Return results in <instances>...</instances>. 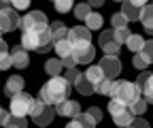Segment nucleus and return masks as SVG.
Returning a JSON list of instances; mask_svg holds the SVG:
<instances>
[{
    "mask_svg": "<svg viewBox=\"0 0 153 128\" xmlns=\"http://www.w3.org/2000/svg\"><path fill=\"white\" fill-rule=\"evenodd\" d=\"M130 2H132V4H136V7H140V9H143V7L147 4V0H130Z\"/></svg>",
    "mask_w": 153,
    "mask_h": 128,
    "instance_id": "47",
    "label": "nucleus"
},
{
    "mask_svg": "<svg viewBox=\"0 0 153 128\" xmlns=\"http://www.w3.org/2000/svg\"><path fill=\"white\" fill-rule=\"evenodd\" d=\"M0 109H2V107H0Z\"/></svg>",
    "mask_w": 153,
    "mask_h": 128,
    "instance_id": "54",
    "label": "nucleus"
},
{
    "mask_svg": "<svg viewBox=\"0 0 153 128\" xmlns=\"http://www.w3.org/2000/svg\"><path fill=\"white\" fill-rule=\"evenodd\" d=\"M51 2H53V0H51Z\"/></svg>",
    "mask_w": 153,
    "mask_h": 128,
    "instance_id": "53",
    "label": "nucleus"
},
{
    "mask_svg": "<svg viewBox=\"0 0 153 128\" xmlns=\"http://www.w3.org/2000/svg\"><path fill=\"white\" fill-rule=\"evenodd\" d=\"M85 77L94 83V85H98V83H102L104 79H106V75H104V70L100 68V66H87V70H85Z\"/></svg>",
    "mask_w": 153,
    "mask_h": 128,
    "instance_id": "21",
    "label": "nucleus"
},
{
    "mask_svg": "<svg viewBox=\"0 0 153 128\" xmlns=\"http://www.w3.org/2000/svg\"><path fill=\"white\" fill-rule=\"evenodd\" d=\"M53 49H55V53H57V58H68V56H72V43H70L68 39L55 41V43H53Z\"/></svg>",
    "mask_w": 153,
    "mask_h": 128,
    "instance_id": "22",
    "label": "nucleus"
},
{
    "mask_svg": "<svg viewBox=\"0 0 153 128\" xmlns=\"http://www.w3.org/2000/svg\"><path fill=\"white\" fill-rule=\"evenodd\" d=\"M11 120V111H7V109H0V126H7V122Z\"/></svg>",
    "mask_w": 153,
    "mask_h": 128,
    "instance_id": "42",
    "label": "nucleus"
},
{
    "mask_svg": "<svg viewBox=\"0 0 153 128\" xmlns=\"http://www.w3.org/2000/svg\"><path fill=\"white\" fill-rule=\"evenodd\" d=\"M9 66H13V60H11V51H9V53H2V56H0V70H7Z\"/></svg>",
    "mask_w": 153,
    "mask_h": 128,
    "instance_id": "36",
    "label": "nucleus"
},
{
    "mask_svg": "<svg viewBox=\"0 0 153 128\" xmlns=\"http://www.w3.org/2000/svg\"><path fill=\"white\" fill-rule=\"evenodd\" d=\"M147 105H149V103L140 96V98H138L136 103H134V105H130V111H132L134 115H143V113L147 111Z\"/></svg>",
    "mask_w": 153,
    "mask_h": 128,
    "instance_id": "32",
    "label": "nucleus"
},
{
    "mask_svg": "<svg viewBox=\"0 0 153 128\" xmlns=\"http://www.w3.org/2000/svg\"><path fill=\"white\" fill-rule=\"evenodd\" d=\"M70 94V83L64 77H51L41 90H38V98L47 105H60L68 100Z\"/></svg>",
    "mask_w": 153,
    "mask_h": 128,
    "instance_id": "2",
    "label": "nucleus"
},
{
    "mask_svg": "<svg viewBox=\"0 0 153 128\" xmlns=\"http://www.w3.org/2000/svg\"><path fill=\"white\" fill-rule=\"evenodd\" d=\"M128 128H151V126H149V122H147V120H143V118H136V120H134V122H132Z\"/></svg>",
    "mask_w": 153,
    "mask_h": 128,
    "instance_id": "39",
    "label": "nucleus"
},
{
    "mask_svg": "<svg viewBox=\"0 0 153 128\" xmlns=\"http://www.w3.org/2000/svg\"><path fill=\"white\" fill-rule=\"evenodd\" d=\"M74 120L79 122V124H81L83 128H96V120H94V118H91L89 113H79V115H76Z\"/></svg>",
    "mask_w": 153,
    "mask_h": 128,
    "instance_id": "33",
    "label": "nucleus"
},
{
    "mask_svg": "<svg viewBox=\"0 0 153 128\" xmlns=\"http://www.w3.org/2000/svg\"><path fill=\"white\" fill-rule=\"evenodd\" d=\"M60 60H62L64 68H74V66H76V60H74L72 56H68V58H60Z\"/></svg>",
    "mask_w": 153,
    "mask_h": 128,
    "instance_id": "43",
    "label": "nucleus"
},
{
    "mask_svg": "<svg viewBox=\"0 0 153 128\" xmlns=\"http://www.w3.org/2000/svg\"><path fill=\"white\" fill-rule=\"evenodd\" d=\"M130 34H132V32H130L128 28H119V30H115V36H117V41H119L121 45H123V43H128Z\"/></svg>",
    "mask_w": 153,
    "mask_h": 128,
    "instance_id": "35",
    "label": "nucleus"
},
{
    "mask_svg": "<svg viewBox=\"0 0 153 128\" xmlns=\"http://www.w3.org/2000/svg\"><path fill=\"white\" fill-rule=\"evenodd\" d=\"M140 24L145 26L147 32L153 34V2L143 7V11H140Z\"/></svg>",
    "mask_w": 153,
    "mask_h": 128,
    "instance_id": "19",
    "label": "nucleus"
},
{
    "mask_svg": "<svg viewBox=\"0 0 153 128\" xmlns=\"http://www.w3.org/2000/svg\"><path fill=\"white\" fill-rule=\"evenodd\" d=\"M24 77L22 75H11L9 79H7V85H4V92H7V96H15V94H19V92H24Z\"/></svg>",
    "mask_w": 153,
    "mask_h": 128,
    "instance_id": "15",
    "label": "nucleus"
},
{
    "mask_svg": "<svg viewBox=\"0 0 153 128\" xmlns=\"http://www.w3.org/2000/svg\"><path fill=\"white\" fill-rule=\"evenodd\" d=\"M98 66L104 70L106 79H115V77H119V73H121V62H119L117 56H104Z\"/></svg>",
    "mask_w": 153,
    "mask_h": 128,
    "instance_id": "11",
    "label": "nucleus"
},
{
    "mask_svg": "<svg viewBox=\"0 0 153 128\" xmlns=\"http://www.w3.org/2000/svg\"><path fill=\"white\" fill-rule=\"evenodd\" d=\"M0 34H2V32H0ZM0 41H2V39H0Z\"/></svg>",
    "mask_w": 153,
    "mask_h": 128,
    "instance_id": "52",
    "label": "nucleus"
},
{
    "mask_svg": "<svg viewBox=\"0 0 153 128\" xmlns=\"http://www.w3.org/2000/svg\"><path fill=\"white\" fill-rule=\"evenodd\" d=\"M49 30H51V36H53V43H55V41H64V39H68V32H70V30L66 28V24H62V22L51 24Z\"/></svg>",
    "mask_w": 153,
    "mask_h": 128,
    "instance_id": "20",
    "label": "nucleus"
},
{
    "mask_svg": "<svg viewBox=\"0 0 153 128\" xmlns=\"http://www.w3.org/2000/svg\"><path fill=\"white\" fill-rule=\"evenodd\" d=\"M126 109H130V107H128V105H123V103H121V100H117V98H111V100H108V111H111V118L123 113Z\"/></svg>",
    "mask_w": 153,
    "mask_h": 128,
    "instance_id": "28",
    "label": "nucleus"
},
{
    "mask_svg": "<svg viewBox=\"0 0 153 128\" xmlns=\"http://www.w3.org/2000/svg\"><path fill=\"white\" fill-rule=\"evenodd\" d=\"M136 85H138V90H140V96H143L149 105H153V73L143 70L140 75L136 77Z\"/></svg>",
    "mask_w": 153,
    "mask_h": 128,
    "instance_id": "9",
    "label": "nucleus"
},
{
    "mask_svg": "<svg viewBox=\"0 0 153 128\" xmlns=\"http://www.w3.org/2000/svg\"><path fill=\"white\" fill-rule=\"evenodd\" d=\"M2 53H9V45L4 41H0V56H2Z\"/></svg>",
    "mask_w": 153,
    "mask_h": 128,
    "instance_id": "46",
    "label": "nucleus"
},
{
    "mask_svg": "<svg viewBox=\"0 0 153 128\" xmlns=\"http://www.w3.org/2000/svg\"><path fill=\"white\" fill-rule=\"evenodd\" d=\"M76 77H79V70H76V68H66V73H64V79H66L68 83H72V85H74Z\"/></svg>",
    "mask_w": 153,
    "mask_h": 128,
    "instance_id": "37",
    "label": "nucleus"
},
{
    "mask_svg": "<svg viewBox=\"0 0 153 128\" xmlns=\"http://www.w3.org/2000/svg\"><path fill=\"white\" fill-rule=\"evenodd\" d=\"M115 92V81L113 79H104L102 83L96 85V94H102V96H113Z\"/></svg>",
    "mask_w": 153,
    "mask_h": 128,
    "instance_id": "26",
    "label": "nucleus"
},
{
    "mask_svg": "<svg viewBox=\"0 0 153 128\" xmlns=\"http://www.w3.org/2000/svg\"><path fill=\"white\" fill-rule=\"evenodd\" d=\"M22 26V17H19L17 9H13V4L4 11H0V32H13Z\"/></svg>",
    "mask_w": 153,
    "mask_h": 128,
    "instance_id": "7",
    "label": "nucleus"
},
{
    "mask_svg": "<svg viewBox=\"0 0 153 128\" xmlns=\"http://www.w3.org/2000/svg\"><path fill=\"white\" fill-rule=\"evenodd\" d=\"M134 120H136V118H134V113L130 111V109H126L123 113H119V115H115V118H113V122L117 124L119 128H128V126H130Z\"/></svg>",
    "mask_w": 153,
    "mask_h": 128,
    "instance_id": "23",
    "label": "nucleus"
},
{
    "mask_svg": "<svg viewBox=\"0 0 153 128\" xmlns=\"http://www.w3.org/2000/svg\"><path fill=\"white\" fill-rule=\"evenodd\" d=\"M30 118L34 120L36 126H49V124L53 122V118H55V109L38 98V100H34V107H32Z\"/></svg>",
    "mask_w": 153,
    "mask_h": 128,
    "instance_id": "5",
    "label": "nucleus"
},
{
    "mask_svg": "<svg viewBox=\"0 0 153 128\" xmlns=\"http://www.w3.org/2000/svg\"><path fill=\"white\" fill-rule=\"evenodd\" d=\"M11 60H13V66L15 68H26L30 64V58H28V49H24L22 45H15L11 49Z\"/></svg>",
    "mask_w": 153,
    "mask_h": 128,
    "instance_id": "14",
    "label": "nucleus"
},
{
    "mask_svg": "<svg viewBox=\"0 0 153 128\" xmlns=\"http://www.w3.org/2000/svg\"><path fill=\"white\" fill-rule=\"evenodd\" d=\"M9 7H11L9 2H2V0H0V11H4V9H9Z\"/></svg>",
    "mask_w": 153,
    "mask_h": 128,
    "instance_id": "48",
    "label": "nucleus"
},
{
    "mask_svg": "<svg viewBox=\"0 0 153 128\" xmlns=\"http://www.w3.org/2000/svg\"><path fill=\"white\" fill-rule=\"evenodd\" d=\"M74 88H76V92L83 94V96H91L96 92V85L85 77V73H79V77H76V81H74Z\"/></svg>",
    "mask_w": 153,
    "mask_h": 128,
    "instance_id": "16",
    "label": "nucleus"
},
{
    "mask_svg": "<svg viewBox=\"0 0 153 128\" xmlns=\"http://www.w3.org/2000/svg\"><path fill=\"white\" fill-rule=\"evenodd\" d=\"M62 70H64V64L60 58H51L45 62V73L49 77H62Z\"/></svg>",
    "mask_w": 153,
    "mask_h": 128,
    "instance_id": "18",
    "label": "nucleus"
},
{
    "mask_svg": "<svg viewBox=\"0 0 153 128\" xmlns=\"http://www.w3.org/2000/svg\"><path fill=\"white\" fill-rule=\"evenodd\" d=\"M4 128H28V122L26 118H17V115H11V120L7 122Z\"/></svg>",
    "mask_w": 153,
    "mask_h": 128,
    "instance_id": "34",
    "label": "nucleus"
},
{
    "mask_svg": "<svg viewBox=\"0 0 153 128\" xmlns=\"http://www.w3.org/2000/svg\"><path fill=\"white\" fill-rule=\"evenodd\" d=\"M72 58L76 64H89L96 58V49L91 43H81V45H72Z\"/></svg>",
    "mask_w": 153,
    "mask_h": 128,
    "instance_id": "10",
    "label": "nucleus"
},
{
    "mask_svg": "<svg viewBox=\"0 0 153 128\" xmlns=\"http://www.w3.org/2000/svg\"><path fill=\"white\" fill-rule=\"evenodd\" d=\"M143 53L153 62V39L151 41H145V47H143Z\"/></svg>",
    "mask_w": 153,
    "mask_h": 128,
    "instance_id": "38",
    "label": "nucleus"
},
{
    "mask_svg": "<svg viewBox=\"0 0 153 128\" xmlns=\"http://www.w3.org/2000/svg\"><path fill=\"white\" fill-rule=\"evenodd\" d=\"M22 47L28 51H38V53H47L49 49H53V36L49 28H34V30H26L22 32Z\"/></svg>",
    "mask_w": 153,
    "mask_h": 128,
    "instance_id": "1",
    "label": "nucleus"
},
{
    "mask_svg": "<svg viewBox=\"0 0 153 128\" xmlns=\"http://www.w3.org/2000/svg\"><path fill=\"white\" fill-rule=\"evenodd\" d=\"M38 128H47V126H38Z\"/></svg>",
    "mask_w": 153,
    "mask_h": 128,
    "instance_id": "51",
    "label": "nucleus"
},
{
    "mask_svg": "<svg viewBox=\"0 0 153 128\" xmlns=\"http://www.w3.org/2000/svg\"><path fill=\"white\" fill-rule=\"evenodd\" d=\"M115 2H121V4H123V2H126V0H115Z\"/></svg>",
    "mask_w": 153,
    "mask_h": 128,
    "instance_id": "49",
    "label": "nucleus"
},
{
    "mask_svg": "<svg viewBox=\"0 0 153 128\" xmlns=\"http://www.w3.org/2000/svg\"><path fill=\"white\" fill-rule=\"evenodd\" d=\"M140 7H136V4H132L130 0H126V2L121 4V13H123V17L128 22H136V19H140Z\"/></svg>",
    "mask_w": 153,
    "mask_h": 128,
    "instance_id": "17",
    "label": "nucleus"
},
{
    "mask_svg": "<svg viewBox=\"0 0 153 128\" xmlns=\"http://www.w3.org/2000/svg\"><path fill=\"white\" fill-rule=\"evenodd\" d=\"M2 2H9V4H11V2H13V0H2Z\"/></svg>",
    "mask_w": 153,
    "mask_h": 128,
    "instance_id": "50",
    "label": "nucleus"
},
{
    "mask_svg": "<svg viewBox=\"0 0 153 128\" xmlns=\"http://www.w3.org/2000/svg\"><path fill=\"white\" fill-rule=\"evenodd\" d=\"M51 24L47 22V15L43 13V11H30V13H26L24 17H22V32H26V30H34V28H49Z\"/></svg>",
    "mask_w": 153,
    "mask_h": 128,
    "instance_id": "6",
    "label": "nucleus"
},
{
    "mask_svg": "<svg viewBox=\"0 0 153 128\" xmlns=\"http://www.w3.org/2000/svg\"><path fill=\"white\" fill-rule=\"evenodd\" d=\"M32 107H34V98L26 92H19L15 96H11V105H9V111L11 115H17V118H26L32 113Z\"/></svg>",
    "mask_w": 153,
    "mask_h": 128,
    "instance_id": "4",
    "label": "nucleus"
},
{
    "mask_svg": "<svg viewBox=\"0 0 153 128\" xmlns=\"http://www.w3.org/2000/svg\"><path fill=\"white\" fill-rule=\"evenodd\" d=\"M55 113H60L62 118H76L81 113V105L76 103V100H64L60 105H55Z\"/></svg>",
    "mask_w": 153,
    "mask_h": 128,
    "instance_id": "13",
    "label": "nucleus"
},
{
    "mask_svg": "<svg viewBox=\"0 0 153 128\" xmlns=\"http://www.w3.org/2000/svg\"><path fill=\"white\" fill-rule=\"evenodd\" d=\"M111 26H113V30L128 28V19L123 17V13H121V11H119V13H115V15H111Z\"/></svg>",
    "mask_w": 153,
    "mask_h": 128,
    "instance_id": "29",
    "label": "nucleus"
},
{
    "mask_svg": "<svg viewBox=\"0 0 153 128\" xmlns=\"http://www.w3.org/2000/svg\"><path fill=\"white\" fill-rule=\"evenodd\" d=\"M53 7L57 13H68L70 9H74V0H53Z\"/></svg>",
    "mask_w": 153,
    "mask_h": 128,
    "instance_id": "31",
    "label": "nucleus"
},
{
    "mask_svg": "<svg viewBox=\"0 0 153 128\" xmlns=\"http://www.w3.org/2000/svg\"><path fill=\"white\" fill-rule=\"evenodd\" d=\"M98 43H100V49L106 53V56H117L119 49H121V43L117 41V36H115V30H113V28H111V30H104V32L100 34Z\"/></svg>",
    "mask_w": 153,
    "mask_h": 128,
    "instance_id": "8",
    "label": "nucleus"
},
{
    "mask_svg": "<svg viewBox=\"0 0 153 128\" xmlns=\"http://www.w3.org/2000/svg\"><path fill=\"white\" fill-rule=\"evenodd\" d=\"M91 13V7L87 4V2H79V4H76V9H74V17H76V19H87V15Z\"/></svg>",
    "mask_w": 153,
    "mask_h": 128,
    "instance_id": "30",
    "label": "nucleus"
},
{
    "mask_svg": "<svg viewBox=\"0 0 153 128\" xmlns=\"http://www.w3.org/2000/svg\"><path fill=\"white\" fill-rule=\"evenodd\" d=\"M94 120H96V124H98L100 120H102V111H100V107H89V111H87Z\"/></svg>",
    "mask_w": 153,
    "mask_h": 128,
    "instance_id": "40",
    "label": "nucleus"
},
{
    "mask_svg": "<svg viewBox=\"0 0 153 128\" xmlns=\"http://www.w3.org/2000/svg\"><path fill=\"white\" fill-rule=\"evenodd\" d=\"M68 41L72 45H81V43H91V32L87 26H74L68 32Z\"/></svg>",
    "mask_w": 153,
    "mask_h": 128,
    "instance_id": "12",
    "label": "nucleus"
},
{
    "mask_svg": "<svg viewBox=\"0 0 153 128\" xmlns=\"http://www.w3.org/2000/svg\"><path fill=\"white\" fill-rule=\"evenodd\" d=\"M66 128H83V126H81V124H79V122H76V120H74V118H72V120H70V122H68V126H66Z\"/></svg>",
    "mask_w": 153,
    "mask_h": 128,
    "instance_id": "45",
    "label": "nucleus"
},
{
    "mask_svg": "<svg viewBox=\"0 0 153 128\" xmlns=\"http://www.w3.org/2000/svg\"><path fill=\"white\" fill-rule=\"evenodd\" d=\"M13 9H17V11H24V9H28L30 7V0H13Z\"/></svg>",
    "mask_w": 153,
    "mask_h": 128,
    "instance_id": "41",
    "label": "nucleus"
},
{
    "mask_svg": "<svg viewBox=\"0 0 153 128\" xmlns=\"http://www.w3.org/2000/svg\"><path fill=\"white\" fill-rule=\"evenodd\" d=\"M87 4H89L91 9H100V7L104 4V0H87Z\"/></svg>",
    "mask_w": 153,
    "mask_h": 128,
    "instance_id": "44",
    "label": "nucleus"
},
{
    "mask_svg": "<svg viewBox=\"0 0 153 128\" xmlns=\"http://www.w3.org/2000/svg\"><path fill=\"white\" fill-rule=\"evenodd\" d=\"M151 64V60L145 56L143 51H138V53H134V58H132V66L134 68H138V70H147V66Z\"/></svg>",
    "mask_w": 153,
    "mask_h": 128,
    "instance_id": "27",
    "label": "nucleus"
},
{
    "mask_svg": "<svg viewBox=\"0 0 153 128\" xmlns=\"http://www.w3.org/2000/svg\"><path fill=\"white\" fill-rule=\"evenodd\" d=\"M111 98H117V100H121L123 105L130 107V105H134V103L140 98V90H138L136 83L121 79V81H115V92H113Z\"/></svg>",
    "mask_w": 153,
    "mask_h": 128,
    "instance_id": "3",
    "label": "nucleus"
},
{
    "mask_svg": "<svg viewBox=\"0 0 153 128\" xmlns=\"http://www.w3.org/2000/svg\"><path fill=\"white\" fill-rule=\"evenodd\" d=\"M128 49L130 51H134V53H138V51H143V47H145V39L140 34H130V39H128Z\"/></svg>",
    "mask_w": 153,
    "mask_h": 128,
    "instance_id": "24",
    "label": "nucleus"
},
{
    "mask_svg": "<svg viewBox=\"0 0 153 128\" xmlns=\"http://www.w3.org/2000/svg\"><path fill=\"white\" fill-rule=\"evenodd\" d=\"M102 24H104L102 15H100V13H94V11L87 15V19H85V26H87L89 30H100V28H102Z\"/></svg>",
    "mask_w": 153,
    "mask_h": 128,
    "instance_id": "25",
    "label": "nucleus"
}]
</instances>
